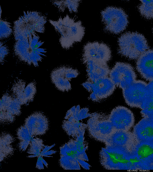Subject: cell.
I'll list each match as a JSON object with an SVG mask.
<instances>
[{"label": "cell", "instance_id": "8992f818", "mask_svg": "<svg viewBox=\"0 0 153 172\" xmlns=\"http://www.w3.org/2000/svg\"><path fill=\"white\" fill-rule=\"evenodd\" d=\"M46 22V17L39 12L24 11L23 14L14 22L15 40L35 32L44 33Z\"/></svg>", "mask_w": 153, "mask_h": 172}, {"label": "cell", "instance_id": "f546056e", "mask_svg": "<svg viewBox=\"0 0 153 172\" xmlns=\"http://www.w3.org/2000/svg\"><path fill=\"white\" fill-rule=\"evenodd\" d=\"M12 30L10 24L4 19H0V34L1 39L9 37L12 33Z\"/></svg>", "mask_w": 153, "mask_h": 172}, {"label": "cell", "instance_id": "30bf717a", "mask_svg": "<svg viewBox=\"0 0 153 172\" xmlns=\"http://www.w3.org/2000/svg\"><path fill=\"white\" fill-rule=\"evenodd\" d=\"M82 85L91 93L89 99L94 102H99L107 98L113 93L116 87L109 76L93 83L86 81Z\"/></svg>", "mask_w": 153, "mask_h": 172}, {"label": "cell", "instance_id": "44dd1931", "mask_svg": "<svg viewBox=\"0 0 153 172\" xmlns=\"http://www.w3.org/2000/svg\"><path fill=\"white\" fill-rule=\"evenodd\" d=\"M136 68L142 77L146 80L153 81V50H148L137 59Z\"/></svg>", "mask_w": 153, "mask_h": 172}, {"label": "cell", "instance_id": "5bb4252c", "mask_svg": "<svg viewBox=\"0 0 153 172\" xmlns=\"http://www.w3.org/2000/svg\"><path fill=\"white\" fill-rule=\"evenodd\" d=\"M103 143L106 146L119 148L131 152L136 141L133 133L129 130H115Z\"/></svg>", "mask_w": 153, "mask_h": 172}, {"label": "cell", "instance_id": "e0dca14e", "mask_svg": "<svg viewBox=\"0 0 153 172\" xmlns=\"http://www.w3.org/2000/svg\"><path fill=\"white\" fill-rule=\"evenodd\" d=\"M24 125L33 138L45 134L48 129L49 121L43 113L36 112L32 113L26 119Z\"/></svg>", "mask_w": 153, "mask_h": 172}, {"label": "cell", "instance_id": "d6a6232c", "mask_svg": "<svg viewBox=\"0 0 153 172\" xmlns=\"http://www.w3.org/2000/svg\"><path fill=\"white\" fill-rule=\"evenodd\" d=\"M42 156L39 155L38 157L36 168L39 170L44 169L43 162L42 160Z\"/></svg>", "mask_w": 153, "mask_h": 172}, {"label": "cell", "instance_id": "6da1fadb", "mask_svg": "<svg viewBox=\"0 0 153 172\" xmlns=\"http://www.w3.org/2000/svg\"><path fill=\"white\" fill-rule=\"evenodd\" d=\"M39 36L36 33H31L15 40L14 51L20 61L29 65L36 67L45 56V49L41 48L44 42L39 40Z\"/></svg>", "mask_w": 153, "mask_h": 172}, {"label": "cell", "instance_id": "cb8c5ba5", "mask_svg": "<svg viewBox=\"0 0 153 172\" xmlns=\"http://www.w3.org/2000/svg\"><path fill=\"white\" fill-rule=\"evenodd\" d=\"M26 87L25 81L17 79L14 81L11 89V94L17 99L22 105H27L30 102L27 96Z\"/></svg>", "mask_w": 153, "mask_h": 172}, {"label": "cell", "instance_id": "ac0fdd59", "mask_svg": "<svg viewBox=\"0 0 153 172\" xmlns=\"http://www.w3.org/2000/svg\"><path fill=\"white\" fill-rule=\"evenodd\" d=\"M131 153L140 162L142 170H153V146L152 142H136Z\"/></svg>", "mask_w": 153, "mask_h": 172}, {"label": "cell", "instance_id": "277c9868", "mask_svg": "<svg viewBox=\"0 0 153 172\" xmlns=\"http://www.w3.org/2000/svg\"><path fill=\"white\" fill-rule=\"evenodd\" d=\"M102 165L108 170H134V156L123 149L105 146L99 153Z\"/></svg>", "mask_w": 153, "mask_h": 172}, {"label": "cell", "instance_id": "603a6c76", "mask_svg": "<svg viewBox=\"0 0 153 172\" xmlns=\"http://www.w3.org/2000/svg\"><path fill=\"white\" fill-rule=\"evenodd\" d=\"M62 127L63 129L69 136L73 138L81 134H84L87 125L74 120H63Z\"/></svg>", "mask_w": 153, "mask_h": 172}, {"label": "cell", "instance_id": "1f68e13d", "mask_svg": "<svg viewBox=\"0 0 153 172\" xmlns=\"http://www.w3.org/2000/svg\"><path fill=\"white\" fill-rule=\"evenodd\" d=\"M88 109L86 108L80 109L78 114V119L79 121L87 117H90L91 114L88 113Z\"/></svg>", "mask_w": 153, "mask_h": 172}, {"label": "cell", "instance_id": "f1b7e54d", "mask_svg": "<svg viewBox=\"0 0 153 172\" xmlns=\"http://www.w3.org/2000/svg\"><path fill=\"white\" fill-rule=\"evenodd\" d=\"M140 108L141 114L143 117L153 115V99L148 97L143 102Z\"/></svg>", "mask_w": 153, "mask_h": 172}, {"label": "cell", "instance_id": "52a82bcc", "mask_svg": "<svg viewBox=\"0 0 153 172\" xmlns=\"http://www.w3.org/2000/svg\"><path fill=\"white\" fill-rule=\"evenodd\" d=\"M87 125L90 136L102 142L115 130L109 119V115L102 112L91 113Z\"/></svg>", "mask_w": 153, "mask_h": 172}, {"label": "cell", "instance_id": "74e56055", "mask_svg": "<svg viewBox=\"0 0 153 172\" xmlns=\"http://www.w3.org/2000/svg\"><path fill=\"white\" fill-rule=\"evenodd\" d=\"M148 118H149L153 122V115L149 116Z\"/></svg>", "mask_w": 153, "mask_h": 172}, {"label": "cell", "instance_id": "484cf974", "mask_svg": "<svg viewBox=\"0 0 153 172\" xmlns=\"http://www.w3.org/2000/svg\"><path fill=\"white\" fill-rule=\"evenodd\" d=\"M80 0H61L51 1L56 7L59 11L63 12L66 8L68 9L70 13H77Z\"/></svg>", "mask_w": 153, "mask_h": 172}, {"label": "cell", "instance_id": "9c48e42d", "mask_svg": "<svg viewBox=\"0 0 153 172\" xmlns=\"http://www.w3.org/2000/svg\"><path fill=\"white\" fill-rule=\"evenodd\" d=\"M122 90L126 103L132 108H140L149 96L148 84L140 80H136Z\"/></svg>", "mask_w": 153, "mask_h": 172}, {"label": "cell", "instance_id": "e575fe53", "mask_svg": "<svg viewBox=\"0 0 153 172\" xmlns=\"http://www.w3.org/2000/svg\"><path fill=\"white\" fill-rule=\"evenodd\" d=\"M56 152V151L52 150L45 153L42 154L41 156L47 157H52V156H48V155H51L55 153Z\"/></svg>", "mask_w": 153, "mask_h": 172}, {"label": "cell", "instance_id": "7a4b0ae2", "mask_svg": "<svg viewBox=\"0 0 153 172\" xmlns=\"http://www.w3.org/2000/svg\"><path fill=\"white\" fill-rule=\"evenodd\" d=\"M84 134L71 139L60 148L59 165L65 170H80L81 160L88 161L85 151L88 144Z\"/></svg>", "mask_w": 153, "mask_h": 172}, {"label": "cell", "instance_id": "4316f807", "mask_svg": "<svg viewBox=\"0 0 153 172\" xmlns=\"http://www.w3.org/2000/svg\"><path fill=\"white\" fill-rule=\"evenodd\" d=\"M138 8L141 15L148 19H153V0H141Z\"/></svg>", "mask_w": 153, "mask_h": 172}, {"label": "cell", "instance_id": "8fae6325", "mask_svg": "<svg viewBox=\"0 0 153 172\" xmlns=\"http://www.w3.org/2000/svg\"><path fill=\"white\" fill-rule=\"evenodd\" d=\"M109 76L116 87L123 90L136 80V75L133 67L129 64L118 62L111 70Z\"/></svg>", "mask_w": 153, "mask_h": 172}, {"label": "cell", "instance_id": "d590c367", "mask_svg": "<svg viewBox=\"0 0 153 172\" xmlns=\"http://www.w3.org/2000/svg\"><path fill=\"white\" fill-rule=\"evenodd\" d=\"M55 145V144H54L50 146H48L47 145L45 146L41 153V155L45 153L48 151V150H50L52 147H53Z\"/></svg>", "mask_w": 153, "mask_h": 172}, {"label": "cell", "instance_id": "d4e9b609", "mask_svg": "<svg viewBox=\"0 0 153 172\" xmlns=\"http://www.w3.org/2000/svg\"><path fill=\"white\" fill-rule=\"evenodd\" d=\"M17 138L19 140L18 147L20 151H25L29 145L32 137L29 132L23 125L19 128L17 130Z\"/></svg>", "mask_w": 153, "mask_h": 172}, {"label": "cell", "instance_id": "3957f363", "mask_svg": "<svg viewBox=\"0 0 153 172\" xmlns=\"http://www.w3.org/2000/svg\"><path fill=\"white\" fill-rule=\"evenodd\" d=\"M49 22L60 34L59 42L64 49H68L74 42H80L84 36L85 28L81 22L76 21L68 14L57 21L49 19Z\"/></svg>", "mask_w": 153, "mask_h": 172}, {"label": "cell", "instance_id": "7402d4cb", "mask_svg": "<svg viewBox=\"0 0 153 172\" xmlns=\"http://www.w3.org/2000/svg\"><path fill=\"white\" fill-rule=\"evenodd\" d=\"M14 138L11 134L6 132H2L0 134V162L10 157L13 154L14 149L13 144Z\"/></svg>", "mask_w": 153, "mask_h": 172}, {"label": "cell", "instance_id": "ab89813d", "mask_svg": "<svg viewBox=\"0 0 153 172\" xmlns=\"http://www.w3.org/2000/svg\"></svg>", "mask_w": 153, "mask_h": 172}, {"label": "cell", "instance_id": "836d02e7", "mask_svg": "<svg viewBox=\"0 0 153 172\" xmlns=\"http://www.w3.org/2000/svg\"><path fill=\"white\" fill-rule=\"evenodd\" d=\"M148 85L149 91V97L153 99V81L150 82Z\"/></svg>", "mask_w": 153, "mask_h": 172}, {"label": "cell", "instance_id": "f35d334b", "mask_svg": "<svg viewBox=\"0 0 153 172\" xmlns=\"http://www.w3.org/2000/svg\"><path fill=\"white\" fill-rule=\"evenodd\" d=\"M152 145H153V142H152Z\"/></svg>", "mask_w": 153, "mask_h": 172}, {"label": "cell", "instance_id": "ba28073f", "mask_svg": "<svg viewBox=\"0 0 153 172\" xmlns=\"http://www.w3.org/2000/svg\"><path fill=\"white\" fill-rule=\"evenodd\" d=\"M104 30L107 32L119 34L124 30L128 23V16L122 8L108 7L101 12Z\"/></svg>", "mask_w": 153, "mask_h": 172}, {"label": "cell", "instance_id": "9a60e30c", "mask_svg": "<svg viewBox=\"0 0 153 172\" xmlns=\"http://www.w3.org/2000/svg\"><path fill=\"white\" fill-rule=\"evenodd\" d=\"M111 57V51L106 44L94 42L88 43L84 46L82 60L92 59L107 63Z\"/></svg>", "mask_w": 153, "mask_h": 172}, {"label": "cell", "instance_id": "8d00e7d4", "mask_svg": "<svg viewBox=\"0 0 153 172\" xmlns=\"http://www.w3.org/2000/svg\"><path fill=\"white\" fill-rule=\"evenodd\" d=\"M42 160L43 162V163L44 165L45 166L46 168H48V164L46 162V161L42 158Z\"/></svg>", "mask_w": 153, "mask_h": 172}, {"label": "cell", "instance_id": "2e32d148", "mask_svg": "<svg viewBox=\"0 0 153 172\" xmlns=\"http://www.w3.org/2000/svg\"><path fill=\"white\" fill-rule=\"evenodd\" d=\"M77 70L71 67L62 66L56 68L51 72V77L52 82L59 90L68 91L71 89V79L79 75Z\"/></svg>", "mask_w": 153, "mask_h": 172}, {"label": "cell", "instance_id": "83f0119b", "mask_svg": "<svg viewBox=\"0 0 153 172\" xmlns=\"http://www.w3.org/2000/svg\"><path fill=\"white\" fill-rule=\"evenodd\" d=\"M29 145L30 147L27 150V153L36 155L37 157L41 155L42 150L45 146L43 144L42 139L37 137H33Z\"/></svg>", "mask_w": 153, "mask_h": 172}, {"label": "cell", "instance_id": "4fadbf2b", "mask_svg": "<svg viewBox=\"0 0 153 172\" xmlns=\"http://www.w3.org/2000/svg\"><path fill=\"white\" fill-rule=\"evenodd\" d=\"M109 119L115 130L129 131L133 126L135 119L132 112L123 106L114 108L109 115Z\"/></svg>", "mask_w": 153, "mask_h": 172}, {"label": "cell", "instance_id": "7c38bea8", "mask_svg": "<svg viewBox=\"0 0 153 172\" xmlns=\"http://www.w3.org/2000/svg\"><path fill=\"white\" fill-rule=\"evenodd\" d=\"M22 105L20 102L11 94H4L0 100L1 124H7L13 122L16 117L21 114Z\"/></svg>", "mask_w": 153, "mask_h": 172}, {"label": "cell", "instance_id": "d6986e66", "mask_svg": "<svg viewBox=\"0 0 153 172\" xmlns=\"http://www.w3.org/2000/svg\"><path fill=\"white\" fill-rule=\"evenodd\" d=\"M86 67L87 81L93 83L109 76L111 70L107 63L92 59L82 60Z\"/></svg>", "mask_w": 153, "mask_h": 172}, {"label": "cell", "instance_id": "5b68a950", "mask_svg": "<svg viewBox=\"0 0 153 172\" xmlns=\"http://www.w3.org/2000/svg\"><path fill=\"white\" fill-rule=\"evenodd\" d=\"M118 53L130 59H137L149 48L145 36L136 32L124 33L118 38Z\"/></svg>", "mask_w": 153, "mask_h": 172}, {"label": "cell", "instance_id": "4dcf8cb0", "mask_svg": "<svg viewBox=\"0 0 153 172\" xmlns=\"http://www.w3.org/2000/svg\"><path fill=\"white\" fill-rule=\"evenodd\" d=\"M0 60L1 64L4 62L5 58L9 53V50L7 47L3 42H0Z\"/></svg>", "mask_w": 153, "mask_h": 172}, {"label": "cell", "instance_id": "ffe728a7", "mask_svg": "<svg viewBox=\"0 0 153 172\" xmlns=\"http://www.w3.org/2000/svg\"><path fill=\"white\" fill-rule=\"evenodd\" d=\"M133 133L137 142H153V122L143 117L134 126Z\"/></svg>", "mask_w": 153, "mask_h": 172}]
</instances>
